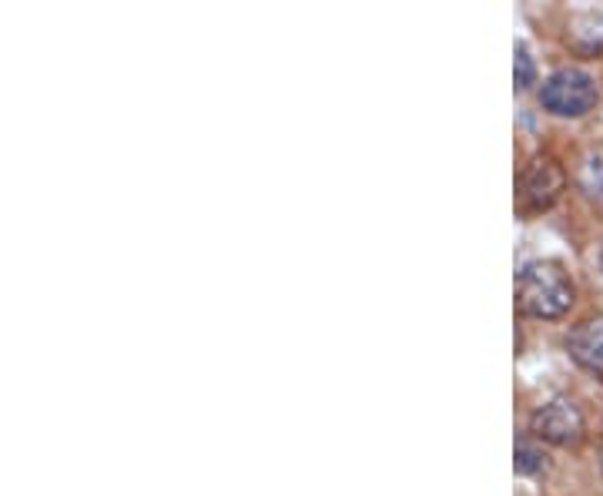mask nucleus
I'll list each match as a JSON object with an SVG mask.
<instances>
[{
    "mask_svg": "<svg viewBox=\"0 0 603 496\" xmlns=\"http://www.w3.org/2000/svg\"><path fill=\"white\" fill-rule=\"evenodd\" d=\"M574 282L556 262H530L517 279V309L533 319H560L574 305Z\"/></svg>",
    "mask_w": 603,
    "mask_h": 496,
    "instance_id": "1",
    "label": "nucleus"
},
{
    "mask_svg": "<svg viewBox=\"0 0 603 496\" xmlns=\"http://www.w3.org/2000/svg\"><path fill=\"white\" fill-rule=\"evenodd\" d=\"M580 189L590 195V198H596V202H603V148H596V152H590L583 161H580Z\"/></svg>",
    "mask_w": 603,
    "mask_h": 496,
    "instance_id": "6",
    "label": "nucleus"
},
{
    "mask_svg": "<svg viewBox=\"0 0 603 496\" xmlns=\"http://www.w3.org/2000/svg\"><path fill=\"white\" fill-rule=\"evenodd\" d=\"M596 98H600L596 81L580 68L553 71L540 87V105L560 118H583L587 111L596 108Z\"/></svg>",
    "mask_w": 603,
    "mask_h": 496,
    "instance_id": "2",
    "label": "nucleus"
},
{
    "mask_svg": "<svg viewBox=\"0 0 603 496\" xmlns=\"http://www.w3.org/2000/svg\"><path fill=\"white\" fill-rule=\"evenodd\" d=\"M600 265H603V255H600Z\"/></svg>",
    "mask_w": 603,
    "mask_h": 496,
    "instance_id": "10",
    "label": "nucleus"
},
{
    "mask_svg": "<svg viewBox=\"0 0 603 496\" xmlns=\"http://www.w3.org/2000/svg\"><path fill=\"white\" fill-rule=\"evenodd\" d=\"M564 185H567V174H564L560 161L550 158V155H536L520 171V182H517L520 215H536V211H546L550 205H556V198L564 195Z\"/></svg>",
    "mask_w": 603,
    "mask_h": 496,
    "instance_id": "3",
    "label": "nucleus"
},
{
    "mask_svg": "<svg viewBox=\"0 0 603 496\" xmlns=\"http://www.w3.org/2000/svg\"><path fill=\"white\" fill-rule=\"evenodd\" d=\"M567 349L577 363L596 376H603V315L596 319L580 323L570 336H567Z\"/></svg>",
    "mask_w": 603,
    "mask_h": 496,
    "instance_id": "5",
    "label": "nucleus"
},
{
    "mask_svg": "<svg viewBox=\"0 0 603 496\" xmlns=\"http://www.w3.org/2000/svg\"><path fill=\"white\" fill-rule=\"evenodd\" d=\"M530 433L553 446H577L583 439V413L574 399H550L530 420Z\"/></svg>",
    "mask_w": 603,
    "mask_h": 496,
    "instance_id": "4",
    "label": "nucleus"
},
{
    "mask_svg": "<svg viewBox=\"0 0 603 496\" xmlns=\"http://www.w3.org/2000/svg\"><path fill=\"white\" fill-rule=\"evenodd\" d=\"M600 467H603V449H600Z\"/></svg>",
    "mask_w": 603,
    "mask_h": 496,
    "instance_id": "9",
    "label": "nucleus"
},
{
    "mask_svg": "<svg viewBox=\"0 0 603 496\" xmlns=\"http://www.w3.org/2000/svg\"><path fill=\"white\" fill-rule=\"evenodd\" d=\"M514 74H517V87H520V92H527V87L536 81V64H533V58H530V51H527V48H517Z\"/></svg>",
    "mask_w": 603,
    "mask_h": 496,
    "instance_id": "8",
    "label": "nucleus"
},
{
    "mask_svg": "<svg viewBox=\"0 0 603 496\" xmlns=\"http://www.w3.org/2000/svg\"><path fill=\"white\" fill-rule=\"evenodd\" d=\"M540 470H546V457L540 453V449H536L533 443L520 439V443H517V473L533 476V473H540Z\"/></svg>",
    "mask_w": 603,
    "mask_h": 496,
    "instance_id": "7",
    "label": "nucleus"
}]
</instances>
